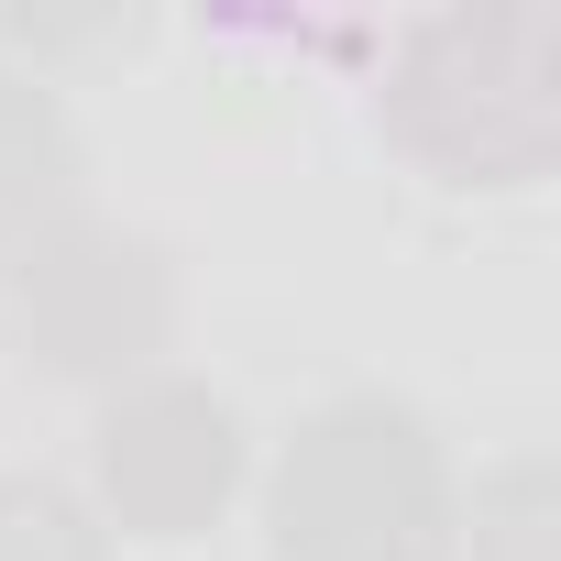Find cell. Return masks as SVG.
<instances>
[{"label":"cell","mask_w":561,"mask_h":561,"mask_svg":"<svg viewBox=\"0 0 561 561\" xmlns=\"http://www.w3.org/2000/svg\"><path fill=\"white\" fill-rule=\"evenodd\" d=\"M100 506L133 539H198L242 484V419L198 375H133L100 408Z\"/></svg>","instance_id":"cell-4"},{"label":"cell","mask_w":561,"mask_h":561,"mask_svg":"<svg viewBox=\"0 0 561 561\" xmlns=\"http://www.w3.org/2000/svg\"><path fill=\"white\" fill-rule=\"evenodd\" d=\"M440 539H451V462L419 408L342 397L275 451L264 484L275 561H440Z\"/></svg>","instance_id":"cell-2"},{"label":"cell","mask_w":561,"mask_h":561,"mask_svg":"<svg viewBox=\"0 0 561 561\" xmlns=\"http://www.w3.org/2000/svg\"><path fill=\"white\" fill-rule=\"evenodd\" d=\"M386 133L451 187H528L561 144V12H430L386 67Z\"/></svg>","instance_id":"cell-1"},{"label":"cell","mask_w":561,"mask_h":561,"mask_svg":"<svg viewBox=\"0 0 561 561\" xmlns=\"http://www.w3.org/2000/svg\"><path fill=\"white\" fill-rule=\"evenodd\" d=\"M67 209H78V133H67L45 78L0 67V264L23 242H45Z\"/></svg>","instance_id":"cell-5"},{"label":"cell","mask_w":561,"mask_h":561,"mask_svg":"<svg viewBox=\"0 0 561 561\" xmlns=\"http://www.w3.org/2000/svg\"><path fill=\"white\" fill-rule=\"evenodd\" d=\"M0 561H111V550H100V517L67 484L0 473Z\"/></svg>","instance_id":"cell-6"},{"label":"cell","mask_w":561,"mask_h":561,"mask_svg":"<svg viewBox=\"0 0 561 561\" xmlns=\"http://www.w3.org/2000/svg\"><path fill=\"white\" fill-rule=\"evenodd\" d=\"M473 561H550V473L539 462H506L473 495Z\"/></svg>","instance_id":"cell-7"},{"label":"cell","mask_w":561,"mask_h":561,"mask_svg":"<svg viewBox=\"0 0 561 561\" xmlns=\"http://www.w3.org/2000/svg\"><path fill=\"white\" fill-rule=\"evenodd\" d=\"M0 331L45 375L133 386V375H154V353L176 331V275H165V253L144 231L67 209L45 242H23L0 264Z\"/></svg>","instance_id":"cell-3"}]
</instances>
